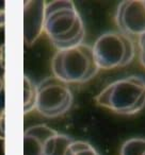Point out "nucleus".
Masks as SVG:
<instances>
[{
	"label": "nucleus",
	"instance_id": "15",
	"mask_svg": "<svg viewBox=\"0 0 145 155\" xmlns=\"http://www.w3.org/2000/svg\"><path fill=\"white\" fill-rule=\"evenodd\" d=\"M5 11H0V27H3V26H5Z\"/></svg>",
	"mask_w": 145,
	"mask_h": 155
},
{
	"label": "nucleus",
	"instance_id": "2",
	"mask_svg": "<svg viewBox=\"0 0 145 155\" xmlns=\"http://www.w3.org/2000/svg\"><path fill=\"white\" fill-rule=\"evenodd\" d=\"M98 105L119 115H134L145 106V79L129 75L106 86L95 98Z\"/></svg>",
	"mask_w": 145,
	"mask_h": 155
},
{
	"label": "nucleus",
	"instance_id": "17",
	"mask_svg": "<svg viewBox=\"0 0 145 155\" xmlns=\"http://www.w3.org/2000/svg\"><path fill=\"white\" fill-rule=\"evenodd\" d=\"M2 89H3V81H2V79L0 78V93H1Z\"/></svg>",
	"mask_w": 145,
	"mask_h": 155
},
{
	"label": "nucleus",
	"instance_id": "14",
	"mask_svg": "<svg viewBox=\"0 0 145 155\" xmlns=\"http://www.w3.org/2000/svg\"><path fill=\"white\" fill-rule=\"evenodd\" d=\"M5 112L2 110L0 118V139L5 140Z\"/></svg>",
	"mask_w": 145,
	"mask_h": 155
},
{
	"label": "nucleus",
	"instance_id": "6",
	"mask_svg": "<svg viewBox=\"0 0 145 155\" xmlns=\"http://www.w3.org/2000/svg\"><path fill=\"white\" fill-rule=\"evenodd\" d=\"M116 25L127 36L139 37L145 33V0H126L117 5Z\"/></svg>",
	"mask_w": 145,
	"mask_h": 155
},
{
	"label": "nucleus",
	"instance_id": "3",
	"mask_svg": "<svg viewBox=\"0 0 145 155\" xmlns=\"http://www.w3.org/2000/svg\"><path fill=\"white\" fill-rule=\"evenodd\" d=\"M51 69L54 77L66 84L85 83L99 70L92 46L85 43L58 50L52 58Z\"/></svg>",
	"mask_w": 145,
	"mask_h": 155
},
{
	"label": "nucleus",
	"instance_id": "12",
	"mask_svg": "<svg viewBox=\"0 0 145 155\" xmlns=\"http://www.w3.org/2000/svg\"><path fill=\"white\" fill-rule=\"evenodd\" d=\"M65 155H100L91 143L83 140H74L67 148Z\"/></svg>",
	"mask_w": 145,
	"mask_h": 155
},
{
	"label": "nucleus",
	"instance_id": "7",
	"mask_svg": "<svg viewBox=\"0 0 145 155\" xmlns=\"http://www.w3.org/2000/svg\"><path fill=\"white\" fill-rule=\"evenodd\" d=\"M46 2L28 0L24 3V39L28 46L35 43L44 30Z\"/></svg>",
	"mask_w": 145,
	"mask_h": 155
},
{
	"label": "nucleus",
	"instance_id": "16",
	"mask_svg": "<svg viewBox=\"0 0 145 155\" xmlns=\"http://www.w3.org/2000/svg\"><path fill=\"white\" fill-rule=\"evenodd\" d=\"M2 58H3V47L0 46V61L2 60Z\"/></svg>",
	"mask_w": 145,
	"mask_h": 155
},
{
	"label": "nucleus",
	"instance_id": "5",
	"mask_svg": "<svg viewBox=\"0 0 145 155\" xmlns=\"http://www.w3.org/2000/svg\"><path fill=\"white\" fill-rule=\"evenodd\" d=\"M36 110L46 118H56L69 110L74 95L68 84L56 77L44 79L36 86Z\"/></svg>",
	"mask_w": 145,
	"mask_h": 155
},
{
	"label": "nucleus",
	"instance_id": "18",
	"mask_svg": "<svg viewBox=\"0 0 145 155\" xmlns=\"http://www.w3.org/2000/svg\"><path fill=\"white\" fill-rule=\"evenodd\" d=\"M1 114H2V110H0V118H1Z\"/></svg>",
	"mask_w": 145,
	"mask_h": 155
},
{
	"label": "nucleus",
	"instance_id": "13",
	"mask_svg": "<svg viewBox=\"0 0 145 155\" xmlns=\"http://www.w3.org/2000/svg\"><path fill=\"white\" fill-rule=\"evenodd\" d=\"M138 49H139V60L141 64L145 67V33L138 37Z\"/></svg>",
	"mask_w": 145,
	"mask_h": 155
},
{
	"label": "nucleus",
	"instance_id": "10",
	"mask_svg": "<svg viewBox=\"0 0 145 155\" xmlns=\"http://www.w3.org/2000/svg\"><path fill=\"white\" fill-rule=\"evenodd\" d=\"M36 85L28 75H24V114L30 113L36 104Z\"/></svg>",
	"mask_w": 145,
	"mask_h": 155
},
{
	"label": "nucleus",
	"instance_id": "8",
	"mask_svg": "<svg viewBox=\"0 0 145 155\" xmlns=\"http://www.w3.org/2000/svg\"><path fill=\"white\" fill-rule=\"evenodd\" d=\"M57 133L46 124L29 127L24 134V155H44V147L48 139Z\"/></svg>",
	"mask_w": 145,
	"mask_h": 155
},
{
	"label": "nucleus",
	"instance_id": "4",
	"mask_svg": "<svg viewBox=\"0 0 145 155\" xmlns=\"http://www.w3.org/2000/svg\"><path fill=\"white\" fill-rule=\"evenodd\" d=\"M99 69H113L129 65L136 56V44L119 31L102 34L92 46Z\"/></svg>",
	"mask_w": 145,
	"mask_h": 155
},
{
	"label": "nucleus",
	"instance_id": "9",
	"mask_svg": "<svg viewBox=\"0 0 145 155\" xmlns=\"http://www.w3.org/2000/svg\"><path fill=\"white\" fill-rule=\"evenodd\" d=\"M74 141L71 136L57 132L46 141L44 147V155H65L69 144Z\"/></svg>",
	"mask_w": 145,
	"mask_h": 155
},
{
	"label": "nucleus",
	"instance_id": "1",
	"mask_svg": "<svg viewBox=\"0 0 145 155\" xmlns=\"http://www.w3.org/2000/svg\"><path fill=\"white\" fill-rule=\"evenodd\" d=\"M44 30L58 50L82 44L85 36L83 20L71 0H54L46 3Z\"/></svg>",
	"mask_w": 145,
	"mask_h": 155
},
{
	"label": "nucleus",
	"instance_id": "11",
	"mask_svg": "<svg viewBox=\"0 0 145 155\" xmlns=\"http://www.w3.org/2000/svg\"><path fill=\"white\" fill-rule=\"evenodd\" d=\"M121 155H145V138L136 137L126 140L121 148Z\"/></svg>",
	"mask_w": 145,
	"mask_h": 155
}]
</instances>
